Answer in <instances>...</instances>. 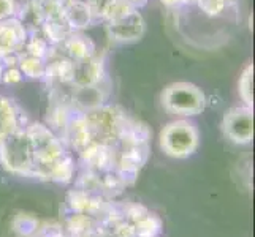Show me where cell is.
I'll list each match as a JSON object with an SVG mask.
<instances>
[{
  "label": "cell",
  "instance_id": "1",
  "mask_svg": "<svg viewBox=\"0 0 255 237\" xmlns=\"http://www.w3.org/2000/svg\"><path fill=\"white\" fill-rule=\"evenodd\" d=\"M162 106L168 114L193 117L206 108V95L198 85L179 81L166 85L162 92Z\"/></svg>",
  "mask_w": 255,
  "mask_h": 237
},
{
  "label": "cell",
  "instance_id": "2",
  "mask_svg": "<svg viewBox=\"0 0 255 237\" xmlns=\"http://www.w3.org/2000/svg\"><path fill=\"white\" fill-rule=\"evenodd\" d=\"M160 147L163 152L174 158H186L198 147V131L187 120H174L160 133Z\"/></svg>",
  "mask_w": 255,
  "mask_h": 237
},
{
  "label": "cell",
  "instance_id": "3",
  "mask_svg": "<svg viewBox=\"0 0 255 237\" xmlns=\"http://www.w3.org/2000/svg\"><path fill=\"white\" fill-rule=\"evenodd\" d=\"M224 135L236 144H249L254 136V111L249 106L230 108L222 119Z\"/></svg>",
  "mask_w": 255,
  "mask_h": 237
},
{
  "label": "cell",
  "instance_id": "4",
  "mask_svg": "<svg viewBox=\"0 0 255 237\" xmlns=\"http://www.w3.org/2000/svg\"><path fill=\"white\" fill-rule=\"evenodd\" d=\"M108 37L116 43H135L143 38L146 32V22L139 10L127 14L126 17L105 24Z\"/></svg>",
  "mask_w": 255,
  "mask_h": 237
},
{
  "label": "cell",
  "instance_id": "5",
  "mask_svg": "<svg viewBox=\"0 0 255 237\" xmlns=\"http://www.w3.org/2000/svg\"><path fill=\"white\" fill-rule=\"evenodd\" d=\"M27 38V29L19 17L0 21V59L19 56V51L24 49Z\"/></svg>",
  "mask_w": 255,
  "mask_h": 237
},
{
  "label": "cell",
  "instance_id": "6",
  "mask_svg": "<svg viewBox=\"0 0 255 237\" xmlns=\"http://www.w3.org/2000/svg\"><path fill=\"white\" fill-rule=\"evenodd\" d=\"M105 78V64L103 59L97 54L86 57L83 60H73V76L72 84L73 87H89L97 85L103 81Z\"/></svg>",
  "mask_w": 255,
  "mask_h": 237
},
{
  "label": "cell",
  "instance_id": "7",
  "mask_svg": "<svg viewBox=\"0 0 255 237\" xmlns=\"http://www.w3.org/2000/svg\"><path fill=\"white\" fill-rule=\"evenodd\" d=\"M64 19L72 32H81L94 22L89 6L83 0H72L64 3Z\"/></svg>",
  "mask_w": 255,
  "mask_h": 237
},
{
  "label": "cell",
  "instance_id": "8",
  "mask_svg": "<svg viewBox=\"0 0 255 237\" xmlns=\"http://www.w3.org/2000/svg\"><path fill=\"white\" fill-rule=\"evenodd\" d=\"M59 46L65 49V57L72 60H83L95 54L94 41L81 32H72Z\"/></svg>",
  "mask_w": 255,
  "mask_h": 237
},
{
  "label": "cell",
  "instance_id": "9",
  "mask_svg": "<svg viewBox=\"0 0 255 237\" xmlns=\"http://www.w3.org/2000/svg\"><path fill=\"white\" fill-rule=\"evenodd\" d=\"M100 84L89 85V87H75L73 103H75V106L80 108L81 112L92 111L103 104L105 98H107V93L103 92Z\"/></svg>",
  "mask_w": 255,
  "mask_h": 237
},
{
  "label": "cell",
  "instance_id": "10",
  "mask_svg": "<svg viewBox=\"0 0 255 237\" xmlns=\"http://www.w3.org/2000/svg\"><path fill=\"white\" fill-rule=\"evenodd\" d=\"M19 128V111L13 100L0 95V144Z\"/></svg>",
  "mask_w": 255,
  "mask_h": 237
},
{
  "label": "cell",
  "instance_id": "11",
  "mask_svg": "<svg viewBox=\"0 0 255 237\" xmlns=\"http://www.w3.org/2000/svg\"><path fill=\"white\" fill-rule=\"evenodd\" d=\"M32 13L41 25L64 17V3L60 0H32Z\"/></svg>",
  "mask_w": 255,
  "mask_h": 237
},
{
  "label": "cell",
  "instance_id": "12",
  "mask_svg": "<svg viewBox=\"0 0 255 237\" xmlns=\"http://www.w3.org/2000/svg\"><path fill=\"white\" fill-rule=\"evenodd\" d=\"M48 62L45 59L30 56L27 52H22V54L17 56V68L21 70L22 76L29 78V79H45L46 76V65Z\"/></svg>",
  "mask_w": 255,
  "mask_h": 237
},
{
  "label": "cell",
  "instance_id": "13",
  "mask_svg": "<svg viewBox=\"0 0 255 237\" xmlns=\"http://www.w3.org/2000/svg\"><path fill=\"white\" fill-rule=\"evenodd\" d=\"M238 93L246 106L254 108V65L249 64L243 70L238 81Z\"/></svg>",
  "mask_w": 255,
  "mask_h": 237
},
{
  "label": "cell",
  "instance_id": "14",
  "mask_svg": "<svg viewBox=\"0 0 255 237\" xmlns=\"http://www.w3.org/2000/svg\"><path fill=\"white\" fill-rule=\"evenodd\" d=\"M135 10H139V8H136L133 3H130L128 0H113V2L108 5L107 11H105V14H103L102 22L107 24V22L122 19V17H126L130 13H133Z\"/></svg>",
  "mask_w": 255,
  "mask_h": 237
},
{
  "label": "cell",
  "instance_id": "15",
  "mask_svg": "<svg viewBox=\"0 0 255 237\" xmlns=\"http://www.w3.org/2000/svg\"><path fill=\"white\" fill-rule=\"evenodd\" d=\"M24 52L46 60L51 52V45L45 37H29L24 45Z\"/></svg>",
  "mask_w": 255,
  "mask_h": 237
},
{
  "label": "cell",
  "instance_id": "16",
  "mask_svg": "<svg viewBox=\"0 0 255 237\" xmlns=\"http://www.w3.org/2000/svg\"><path fill=\"white\" fill-rule=\"evenodd\" d=\"M198 8L209 17H217L228 8L227 0H195Z\"/></svg>",
  "mask_w": 255,
  "mask_h": 237
},
{
  "label": "cell",
  "instance_id": "17",
  "mask_svg": "<svg viewBox=\"0 0 255 237\" xmlns=\"http://www.w3.org/2000/svg\"><path fill=\"white\" fill-rule=\"evenodd\" d=\"M113 2V0H86L87 6L92 13L94 21H102L103 19V14L107 11L108 5Z\"/></svg>",
  "mask_w": 255,
  "mask_h": 237
},
{
  "label": "cell",
  "instance_id": "18",
  "mask_svg": "<svg viewBox=\"0 0 255 237\" xmlns=\"http://www.w3.org/2000/svg\"><path fill=\"white\" fill-rule=\"evenodd\" d=\"M22 73L21 70L17 68V65H6L3 70V76H2V82L3 84H17L22 81Z\"/></svg>",
  "mask_w": 255,
  "mask_h": 237
},
{
  "label": "cell",
  "instance_id": "19",
  "mask_svg": "<svg viewBox=\"0 0 255 237\" xmlns=\"http://www.w3.org/2000/svg\"><path fill=\"white\" fill-rule=\"evenodd\" d=\"M17 5L14 0H0V21L17 17Z\"/></svg>",
  "mask_w": 255,
  "mask_h": 237
},
{
  "label": "cell",
  "instance_id": "20",
  "mask_svg": "<svg viewBox=\"0 0 255 237\" xmlns=\"http://www.w3.org/2000/svg\"><path fill=\"white\" fill-rule=\"evenodd\" d=\"M160 3L165 5L166 8H181L187 5V0H160Z\"/></svg>",
  "mask_w": 255,
  "mask_h": 237
},
{
  "label": "cell",
  "instance_id": "21",
  "mask_svg": "<svg viewBox=\"0 0 255 237\" xmlns=\"http://www.w3.org/2000/svg\"><path fill=\"white\" fill-rule=\"evenodd\" d=\"M128 2H130V3H133L136 8H141V6H144V5L149 2V0H128Z\"/></svg>",
  "mask_w": 255,
  "mask_h": 237
},
{
  "label": "cell",
  "instance_id": "22",
  "mask_svg": "<svg viewBox=\"0 0 255 237\" xmlns=\"http://www.w3.org/2000/svg\"><path fill=\"white\" fill-rule=\"evenodd\" d=\"M5 62H3V59H0V82H2V76H3V70H5Z\"/></svg>",
  "mask_w": 255,
  "mask_h": 237
},
{
  "label": "cell",
  "instance_id": "23",
  "mask_svg": "<svg viewBox=\"0 0 255 237\" xmlns=\"http://www.w3.org/2000/svg\"><path fill=\"white\" fill-rule=\"evenodd\" d=\"M236 2V0H227V3H228V6H230L232 3H235Z\"/></svg>",
  "mask_w": 255,
  "mask_h": 237
},
{
  "label": "cell",
  "instance_id": "24",
  "mask_svg": "<svg viewBox=\"0 0 255 237\" xmlns=\"http://www.w3.org/2000/svg\"><path fill=\"white\" fill-rule=\"evenodd\" d=\"M62 3H67V2H72V0H60Z\"/></svg>",
  "mask_w": 255,
  "mask_h": 237
}]
</instances>
